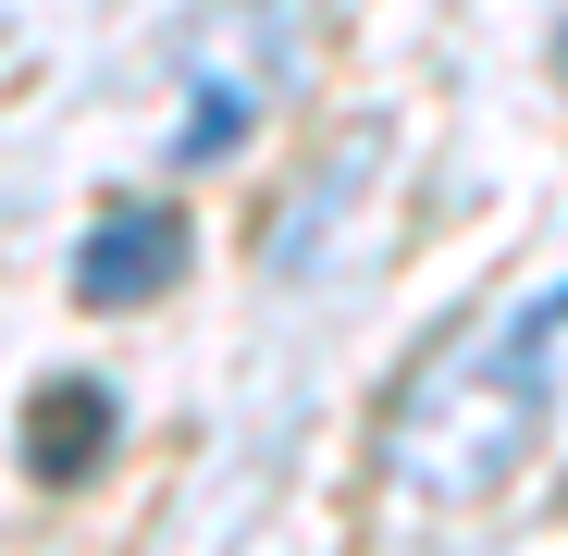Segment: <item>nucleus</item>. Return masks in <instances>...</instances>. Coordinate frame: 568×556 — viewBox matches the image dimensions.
Wrapping results in <instances>:
<instances>
[{"label": "nucleus", "instance_id": "39448f33", "mask_svg": "<svg viewBox=\"0 0 568 556\" xmlns=\"http://www.w3.org/2000/svg\"><path fill=\"white\" fill-rule=\"evenodd\" d=\"M544 310H556V322H568V285H556V297H544Z\"/></svg>", "mask_w": 568, "mask_h": 556}, {"label": "nucleus", "instance_id": "f03ea898", "mask_svg": "<svg viewBox=\"0 0 568 556\" xmlns=\"http://www.w3.org/2000/svg\"><path fill=\"white\" fill-rule=\"evenodd\" d=\"M185 260H199V235H185L173 199H100V223H87V247H74V310L124 322V310L185 285Z\"/></svg>", "mask_w": 568, "mask_h": 556}, {"label": "nucleus", "instance_id": "f257e3e1", "mask_svg": "<svg viewBox=\"0 0 568 556\" xmlns=\"http://www.w3.org/2000/svg\"><path fill=\"white\" fill-rule=\"evenodd\" d=\"M544 334H556V310H519V322H495V334H469V346L408 371V396L384 408V471L408 495L469 507L544 445V408H556V346Z\"/></svg>", "mask_w": 568, "mask_h": 556}, {"label": "nucleus", "instance_id": "20e7f679", "mask_svg": "<svg viewBox=\"0 0 568 556\" xmlns=\"http://www.w3.org/2000/svg\"><path fill=\"white\" fill-rule=\"evenodd\" d=\"M235 137H247V87L211 74L199 100H185V124H173V161H185V173H199V161H235Z\"/></svg>", "mask_w": 568, "mask_h": 556}, {"label": "nucleus", "instance_id": "7ed1b4c3", "mask_svg": "<svg viewBox=\"0 0 568 556\" xmlns=\"http://www.w3.org/2000/svg\"><path fill=\"white\" fill-rule=\"evenodd\" d=\"M112 433H124V396L100 384V371H50V384L26 396V471L62 495V483H87L112 457Z\"/></svg>", "mask_w": 568, "mask_h": 556}]
</instances>
